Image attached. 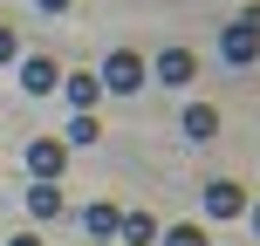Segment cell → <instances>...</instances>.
Returning <instances> with one entry per match:
<instances>
[{
    "mask_svg": "<svg viewBox=\"0 0 260 246\" xmlns=\"http://www.w3.org/2000/svg\"><path fill=\"white\" fill-rule=\"evenodd\" d=\"M219 55H226L233 68H253V62H260V7H240V14H233V27L219 34Z\"/></svg>",
    "mask_w": 260,
    "mask_h": 246,
    "instance_id": "obj_1",
    "label": "cell"
},
{
    "mask_svg": "<svg viewBox=\"0 0 260 246\" xmlns=\"http://www.w3.org/2000/svg\"><path fill=\"white\" fill-rule=\"evenodd\" d=\"M144 82H151V68H144V55H137V48H117V55L103 62V89H117V96H137Z\"/></svg>",
    "mask_w": 260,
    "mask_h": 246,
    "instance_id": "obj_2",
    "label": "cell"
},
{
    "mask_svg": "<svg viewBox=\"0 0 260 246\" xmlns=\"http://www.w3.org/2000/svg\"><path fill=\"white\" fill-rule=\"evenodd\" d=\"M27 171H35L41 185H62V171H69V144H62V137H35V144H27Z\"/></svg>",
    "mask_w": 260,
    "mask_h": 246,
    "instance_id": "obj_3",
    "label": "cell"
},
{
    "mask_svg": "<svg viewBox=\"0 0 260 246\" xmlns=\"http://www.w3.org/2000/svg\"><path fill=\"white\" fill-rule=\"evenodd\" d=\"M14 68H21V89L27 96H55V89H62V68H55L48 55H21Z\"/></svg>",
    "mask_w": 260,
    "mask_h": 246,
    "instance_id": "obj_4",
    "label": "cell"
},
{
    "mask_svg": "<svg viewBox=\"0 0 260 246\" xmlns=\"http://www.w3.org/2000/svg\"><path fill=\"white\" fill-rule=\"evenodd\" d=\"M206 212H212V219H240V212H247V185L212 178V185H206Z\"/></svg>",
    "mask_w": 260,
    "mask_h": 246,
    "instance_id": "obj_5",
    "label": "cell"
},
{
    "mask_svg": "<svg viewBox=\"0 0 260 246\" xmlns=\"http://www.w3.org/2000/svg\"><path fill=\"white\" fill-rule=\"evenodd\" d=\"M192 76H199V55L192 48H165V55H157V82H165V89H185Z\"/></svg>",
    "mask_w": 260,
    "mask_h": 246,
    "instance_id": "obj_6",
    "label": "cell"
},
{
    "mask_svg": "<svg viewBox=\"0 0 260 246\" xmlns=\"http://www.w3.org/2000/svg\"><path fill=\"white\" fill-rule=\"evenodd\" d=\"M27 212H35L41 226H48V219H62V212H69V198H62V185H41V178H35V192H27Z\"/></svg>",
    "mask_w": 260,
    "mask_h": 246,
    "instance_id": "obj_7",
    "label": "cell"
},
{
    "mask_svg": "<svg viewBox=\"0 0 260 246\" xmlns=\"http://www.w3.org/2000/svg\"><path fill=\"white\" fill-rule=\"evenodd\" d=\"M117 219H123V212L110 205V198H96V205L82 212V226H89V239H96V246H110V239H117Z\"/></svg>",
    "mask_w": 260,
    "mask_h": 246,
    "instance_id": "obj_8",
    "label": "cell"
},
{
    "mask_svg": "<svg viewBox=\"0 0 260 246\" xmlns=\"http://www.w3.org/2000/svg\"><path fill=\"white\" fill-rule=\"evenodd\" d=\"M185 137H199V144H212V137H219V110H212V103H185Z\"/></svg>",
    "mask_w": 260,
    "mask_h": 246,
    "instance_id": "obj_9",
    "label": "cell"
},
{
    "mask_svg": "<svg viewBox=\"0 0 260 246\" xmlns=\"http://www.w3.org/2000/svg\"><path fill=\"white\" fill-rule=\"evenodd\" d=\"M151 239H157L151 212H123V219H117V246H151Z\"/></svg>",
    "mask_w": 260,
    "mask_h": 246,
    "instance_id": "obj_10",
    "label": "cell"
},
{
    "mask_svg": "<svg viewBox=\"0 0 260 246\" xmlns=\"http://www.w3.org/2000/svg\"><path fill=\"white\" fill-rule=\"evenodd\" d=\"M96 137H103V123H96V110H76V117H69V130H62V144H69V151H89Z\"/></svg>",
    "mask_w": 260,
    "mask_h": 246,
    "instance_id": "obj_11",
    "label": "cell"
},
{
    "mask_svg": "<svg viewBox=\"0 0 260 246\" xmlns=\"http://www.w3.org/2000/svg\"><path fill=\"white\" fill-rule=\"evenodd\" d=\"M62 89H69V103H76V110H96V96H103V82H96L89 68H76V76H62Z\"/></svg>",
    "mask_w": 260,
    "mask_h": 246,
    "instance_id": "obj_12",
    "label": "cell"
},
{
    "mask_svg": "<svg viewBox=\"0 0 260 246\" xmlns=\"http://www.w3.org/2000/svg\"><path fill=\"white\" fill-rule=\"evenodd\" d=\"M165 246H212V239H206V226H171Z\"/></svg>",
    "mask_w": 260,
    "mask_h": 246,
    "instance_id": "obj_13",
    "label": "cell"
},
{
    "mask_svg": "<svg viewBox=\"0 0 260 246\" xmlns=\"http://www.w3.org/2000/svg\"><path fill=\"white\" fill-rule=\"evenodd\" d=\"M21 62V41H14V27H0V68H14Z\"/></svg>",
    "mask_w": 260,
    "mask_h": 246,
    "instance_id": "obj_14",
    "label": "cell"
},
{
    "mask_svg": "<svg viewBox=\"0 0 260 246\" xmlns=\"http://www.w3.org/2000/svg\"><path fill=\"white\" fill-rule=\"evenodd\" d=\"M35 7H41V14H69V0H35Z\"/></svg>",
    "mask_w": 260,
    "mask_h": 246,
    "instance_id": "obj_15",
    "label": "cell"
},
{
    "mask_svg": "<svg viewBox=\"0 0 260 246\" xmlns=\"http://www.w3.org/2000/svg\"><path fill=\"white\" fill-rule=\"evenodd\" d=\"M7 246H41V233H14V239H7Z\"/></svg>",
    "mask_w": 260,
    "mask_h": 246,
    "instance_id": "obj_16",
    "label": "cell"
},
{
    "mask_svg": "<svg viewBox=\"0 0 260 246\" xmlns=\"http://www.w3.org/2000/svg\"><path fill=\"white\" fill-rule=\"evenodd\" d=\"M247 219H253V233H260V205H247Z\"/></svg>",
    "mask_w": 260,
    "mask_h": 246,
    "instance_id": "obj_17",
    "label": "cell"
}]
</instances>
